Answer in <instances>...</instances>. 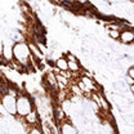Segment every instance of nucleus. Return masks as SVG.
Here are the masks:
<instances>
[{
    "mask_svg": "<svg viewBox=\"0 0 134 134\" xmlns=\"http://www.w3.org/2000/svg\"><path fill=\"white\" fill-rule=\"evenodd\" d=\"M34 110H36L35 97L30 96L25 90H22L17 96V117L16 119L22 120V119H25L27 116L29 114H31Z\"/></svg>",
    "mask_w": 134,
    "mask_h": 134,
    "instance_id": "1",
    "label": "nucleus"
},
{
    "mask_svg": "<svg viewBox=\"0 0 134 134\" xmlns=\"http://www.w3.org/2000/svg\"><path fill=\"white\" fill-rule=\"evenodd\" d=\"M1 106L8 111V114L12 117H17V97L13 94H3L0 98Z\"/></svg>",
    "mask_w": 134,
    "mask_h": 134,
    "instance_id": "2",
    "label": "nucleus"
},
{
    "mask_svg": "<svg viewBox=\"0 0 134 134\" xmlns=\"http://www.w3.org/2000/svg\"><path fill=\"white\" fill-rule=\"evenodd\" d=\"M65 57L67 58V62H68V71L75 75H83L81 71L84 68L79 61V58L72 52H65Z\"/></svg>",
    "mask_w": 134,
    "mask_h": 134,
    "instance_id": "3",
    "label": "nucleus"
},
{
    "mask_svg": "<svg viewBox=\"0 0 134 134\" xmlns=\"http://www.w3.org/2000/svg\"><path fill=\"white\" fill-rule=\"evenodd\" d=\"M4 40H5V44H4V50H3V54H1V59H3L4 63L10 65L14 59L13 58V45H14V43L8 37H4Z\"/></svg>",
    "mask_w": 134,
    "mask_h": 134,
    "instance_id": "4",
    "label": "nucleus"
},
{
    "mask_svg": "<svg viewBox=\"0 0 134 134\" xmlns=\"http://www.w3.org/2000/svg\"><path fill=\"white\" fill-rule=\"evenodd\" d=\"M58 134H79L76 125L72 122V120L68 117L65 121L58 124Z\"/></svg>",
    "mask_w": 134,
    "mask_h": 134,
    "instance_id": "5",
    "label": "nucleus"
},
{
    "mask_svg": "<svg viewBox=\"0 0 134 134\" xmlns=\"http://www.w3.org/2000/svg\"><path fill=\"white\" fill-rule=\"evenodd\" d=\"M119 41L122 45H134V30L132 27H128L120 32Z\"/></svg>",
    "mask_w": 134,
    "mask_h": 134,
    "instance_id": "6",
    "label": "nucleus"
},
{
    "mask_svg": "<svg viewBox=\"0 0 134 134\" xmlns=\"http://www.w3.org/2000/svg\"><path fill=\"white\" fill-rule=\"evenodd\" d=\"M53 71H55V74L68 71V62H67V58L65 57V54L62 57H59L58 59L54 61V68H53Z\"/></svg>",
    "mask_w": 134,
    "mask_h": 134,
    "instance_id": "7",
    "label": "nucleus"
},
{
    "mask_svg": "<svg viewBox=\"0 0 134 134\" xmlns=\"http://www.w3.org/2000/svg\"><path fill=\"white\" fill-rule=\"evenodd\" d=\"M27 134H44V130H41V126H30L25 128Z\"/></svg>",
    "mask_w": 134,
    "mask_h": 134,
    "instance_id": "8",
    "label": "nucleus"
},
{
    "mask_svg": "<svg viewBox=\"0 0 134 134\" xmlns=\"http://www.w3.org/2000/svg\"><path fill=\"white\" fill-rule=\"evenodd\" d=\"M107 34H108L110 39H112L114 41L120 39V31H117V30H107Z\"/></svg>",
    "mask_w": 134,
    "mask_h": 134,
    "instance_id": "9",
    "label": "nucleus"
},
{
    "mask_svg": "<svg viewBox=\"0 0 134 134\" xmlns=\"http://www.w3.org/2000/svg\"><path fill=\"white\" fill-rule=\"evenodd\" d=\"M126 75L129 76V77H132L134 80V67H130V68H128V71H126Z\"/></svg>",
    "mask_w": 134,
    "mask_h": 134,
    "instance_id": "10",
    "label": "nucleus"
},
{
    "mask_svg": "<svg viewBox=\"0 0 134 134\" xmlns=\"http://www.w3.org/2000/svg\"><path fill=\"white\" fill-rule=\"evenodd\" d=\"M129 90H130V93H132V94L134 96V84L132 85V86H129Z\"/></svg>",
    "mask_w": 134,
    "mask_h": 134,
    "instance_id": "11",
    "label": "nucleus"
}]
</instances>
